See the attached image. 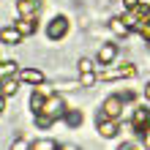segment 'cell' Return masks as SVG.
Listing matches in <instances>:
<instances>
[{
	"mask_svg": "<svg viewBox=\"0 0 150 150\" xmlns=\"http://www.w3.org/2000/svg\"><path fill=\"white\" fill-rule=\"evenodd\" d=\"M38 115H47V117H52V120L63 117V115H66V101L60 98L57 93H52V96H47V104H44V109Z\"/></svg>",
	"mask_w": 150,
	"mask_h": 150,
	"instance_id": "obj_1",
	"label": "cell"
},
{
	"mask_svg": "<svg viewBox=\"0 0 150 150\" xmlns=\"http://www.w3.org/2000/svg\"><path fill=\"white\" fill-rule=\"evenodd\" d=\"M16 11H19L22 16H38L41 0H16Z\"/></svg>",
	"mask_w": 150,
	"mask_h": 150,
	"instance_id": "obj_4",
	"label": "cell"
},
{
	"mask_svg": "<svg viewBox=\"0 0 150 150\" xmlns=\"http://www.w3.org/2000/svg\"><path fill=\"white\" fill-rule=\"evenodd\" d=\"M66 33H68V19H66V16H55V19L49 22V28H47V36L52 41H60Z\"/></svg>",
	"mask_w": 150,
	"mask_h": 150,
	"instance_id": "obj_2",
	"label": "cell"
},
{
	"mask_svg": "<svg viewBox=\"0 0 150 150\" xmlns=\"http://www.w3.org/2000/svg\"><path fill=\"white\" fill-rule=\"evenodd\" d=\"M60 150H76L74 145H63V147H60Z\"/></svg>",
	"mask_w": 150,
	"mask_h": 150,
	"instance_id": "obj_28",
	"label": "cell"
},
{
	"mask_svg": "<svg viewBox=\"0 0 150 150\" xmlns=\"http://www.w3.org/2000/svg\"><path fill=\"white\" fill-rule=\"evenodd\" d=\"M120 109H123V96H109V98L104 101V112H101V117L115 120V117L120 115Z\"/></svg>",
	"mask_w": 150,
	"mask_h": 150,
	"instance_id": "obj_3",
	"label": "cell"
},
{
	"mask_svg": "<svg viewBox=\"0 0 150 150\" xmlns=\"http://www.w3.org/2000/svg\"><path fill=\"white\" fill-rule=\"evenodd\" d=\"M93 82H96V74H93V71H90V74H82V85H85V87H90Z\"/></svg>",
	"mask_w": 150,
	"mask_h": 150,
	"instance_id": "obj_21",
	"label": "cell"
},
{
	"mask_svg": "<svg viewBox=\"0 0 150 150\" xmlns=\"http://www.w3.org/2000/svg\"><path fill=\"white\" fill-rule=\"evenodd\" d=\"M139 36H142L147 44H150V19H142V22H137V28H134Z\"/></svg>",
	"mask_w": 150,
	"mask_h": 150,
	"instance_id": "obj_18",
	"label": "cell"
},
{
	"mask_svg": "<svg viewBox=\"0 0 150 150\" xmlns=\"http://www.w3.org/2000/svg\"><path fill=\"white\" fill-rule=\"evenodd\" d=\"M16 30H19L22 36H30V33H36V16H22V19L16 22Z\"/></svg>",
	"mask_w": 150,
	"mask_h": 150,
	"instance_id": "obj_9",
	"label": "cell"
},
{
	"mask_svg": "<svg viewBox=\"0 0 150 150\" xmlns=\"http://www.w3.org/2000/svg\"><path fill=\"white\" fill-rule=\"evenodd\" d=\"M14 74H16V63H11V60H8V63H0V82L8 79V76H14Z\"/></svg>",
	"mask_w": 150,
	"mask_h": 150,
	"instance_id": "obj_16",
	"label": "cell"
},
{
	"mask_svg": "<svg viewBox=\"0 0 150 150\" xmlns=\"http://www.w3.org/2000/svg\"><path fill=\"white\" fill-rule=\"evenodd\" d=\"M36 123H38V128H49L55 120H52V117H47V115H36Z\"/></svg>",
	"mask_w": 150,
	"mask_h": 150,
	"instance_id": "obj_19",
	"label": "cell"
},
{
	"mask_svg": "<svg viewBox=\"0 0 150 150\" xmlns=\"http://www.w3.org/2000/svg\"><path fill=\"white\" fill-rule=\"evenodd\" d=\"M115 55H117V49H115V44H104V47L98 49V63H112L115 60Z\"/></svg>",
	"mask_w": 150,
	"mask_h": 150,
	"instance_id": "obj_10",
	"label": "cell"
},
{
	"mask_svg": "<svg viewBox=\"0 0 150 150\" xmlns=\"http://www.w3.org/2000/svg\"><path fill=\"white\" fill-rule=\"evenodd\" d=\"M0 41H3V44H11V47H14V44L22 41V33L16 30V28H3V30H0Z\"/></svg>",
	"mask_w": 150,
	"mask_h": 150,
	"instance_id": "obj_8",
	"label": "cell"
},
{
	"mask_svg": "<svg viewBox=\"0 0 150 150\" xmlns=\"http://www.w3.org/2000/svg\"><path fill=\"white\" fill-rule=\"evenodd\" d=\"M11 150H28V142H25V137H19L16 142L11 145Z\"/></svg>",
	"mask_w": 150,
	"mask_h": 150,
	"instance_id": "obj_22",
	"label": "cell"
},
{
	"mask_svg": "<svg viewBox=\"0 0 150 150\" xmlns=\"http://www.w3.org/2000/svg\"><path fill=\"white\" fill-rule=\"evenodd\" d=\"M3 109H6V96L0 93V112H3Z\"/></svg>",
	"mask_w": 150,
	"mask_h": 150,
	"instance_id": "obj_26",
	"label": "cell"
},
{
	"mask_svg": "<svg viewBox=\"0 0 150 150\" xmlns=\"http://www.w3.org/2000/svg\"><path fill=\"white\" fill-rule=\"evenodd\" d=\"M109 28H112V33H117V36H128V33H131V28L126 25V19H120V16L109 19Z\"/></svg>",
	"mask_w": 150,
	"mask_h": 150,
	"instance_id": "obj_11",
	"label": "cell"
},
{
	"mask_svg": "<svg viewBox=\"0 0 150 150\" xmlns=\"http://www.w3.org/2000/svg\"><path fill=\"white\" fill-rule=\"evenodd\" d=\"M139 131H142V137H145V145L150 147V126H145V128H139Z\"/></svg>",
	"mask_w": 150,
	"mask_h": 150,
	"instance_id": "obj_23",
	"label": "cell"
},
{
	"mask_svg": "<svg viewBox=\"0 0 150 150\" xmlns=\"http://www.w3.org/2000/svg\"><path fill=\"white\" fill-rule=\"evenodd\" d=\"M98 134L101 137H115V134H117V123H115V120H109V117H98Z\"/></svg>",
	"mask_w": 150,
	"mask_h": 150,
	"instance_id": "obj_6",
	"label": "cell"
},
{
	"mask_svg": "<svg viewBox=\"0 0 150 150\" xmlns=\"http://www.w3.org/2000/svg\"><path fill=\"white\" fill-rule=\"evenodd\" d=\"M16 90H19V87H16V79L8 76V79H3V82H0V93H3V96H14Z\"/></svg>",
	"mask_w": 150,
	"mask_h": 150,
	"instance_id": "obj_15",
	"label": "cell"
},
{
	"mask_svg": "<svg viewBox=\"0 0 150 150\" xmlns=\"http://www.w3.org/2000/svg\"><path fill=\"white\" fill-rule=\"evenodd\" d=\"M33 150H57V142L55 139H36V142H33Z\"/></svg>",
	"mask_w": 150,
	"mask_h": 150,
	"instance_id": "obj_17",
	"label": "cell"
},
{
	"mask_svg": "<svg viewBox=\"0 0 150 150\" xmlns=\"http://www.w3.org/2000/svg\"><path fill=\"white\" fill-rule=\"evenodd\" d=\"M79 71H82V74H90L93 71V63L87 57H82V60H79Z\"/></svg>",
	"mask_w": 150,
	"mask_h": 150,
	"instance_id": "obj_20",
	"label": "cell"
},
{
	"mask_svg": "<svg viewBox=\"0 0 150 150\" xmlns=\"http://www.w3.org/2000/svg\"><path fill=\"white\" fill-rule=\"evenodd\" d=\"M63 117H66V123H68L71 128L82 126V112H79V109H66V115H63Z\"/></svg>",
	"mask_w": 150,
	"mask_h": 150,
	"instance_id": "obj_14",
	"label": "cell"
},
{
	"mask_svg": "<svg viewBox=\"0 0 150 150\" xmlns=\"http://www.w3.org/2000/svg\"><path fill=\"white\" fill-rule=\"evenodd\" d=\"M123 6L131 11V8H137V6H139V0H123Z\"/></svg>",
	"mask_w": 150,
	"mask_h": 150,
	"instance_id": "obj_24",
	"label": "cell"
},
{
	"mask_svg": "<svg viewBox=\"0 0 150 150\" xmlns=\"http://www.w3.org/2000/svg\"><path fill=\"white\" fill-rule=\"evenodd\" d=\"M117 150H139V147H134V145H120Z\"/></svg>",
	"mask_w": 150,
	"mask_h": 150,
	"instance_id": "obj_25",
	"label": "cell"
},
{
	"mask_svg": "<svg viewBox=\"0 0 150 150\" xmlns=\"http://www.w3.org/2000/svg\"><path fill=\"white\" fill-rule=\"evenodd\" d=\"M134 74H137L134 66H123V68H115V71H104L101 79H107V82H109V79H123V76H134Z\"/></svg>",
	"mask_w": 150,
	"mask_h": 150,
	"instance_id": "obj_5",
	"label": "cell"
},
{
	"mask_svg": "<svg viewBox=\"0 0 150 150\" xmlns=\"http://www.w3.org/2000/svg\"><path fill=\"white\" fill-rule=\"evenodd\" d=\"M44 104H47V96H44V93H38V90H33V96H30V109L38 115V112L44 109Z\"/></svg>",
	"mask_w": 150,
	"mask_h": 150,
	"instance_id": "obj_13",
	"label": "cell"
},
{
	"mask_svg": "<svg viewBox=\"0 0 150 150\" xmlns=\"http://www.w3.org/2000/svg\"><path fill=\"white\" fill-rule=\"evenodd\" d=\"M134 126H137V131L150 126V109H137L134 112Z\"/></svg>",
	"mask_w": 150,
	"mask_h": 150,
	"instance_id": "obj_12",
	"label": "cell"
},
{
	"mask_svg": "<svg viewBox=\"0 0 150 150\" xmlns=\"http://www.w3.org/2000/svg\"><path fill=\"white\" fill-rule=\"evenodd\" d=\"M19 79H22V82H30V85H41L44 82V74L36 71V68H22V71H19Z\"/></svg>",
	"mask_w": 150,
	"mask_h": 150,
	"instance_id": "obj_7",
	"label": "cell"
},
{
	"mask_svg": "<svg viewBox=\"0 0 150 150\" xmlns=\"http://www.w3.org/2000/svg\"><path fill=\"white\" fill-rule=\"evenodd\" d=\"M145 98L150 101V82H147V87H145Z\"/></svg>",
	"mask_w": 150,
	"mask_h": 150,
	"instance_id": "obj_27",
	"label": "cell"
}]
</instances>
